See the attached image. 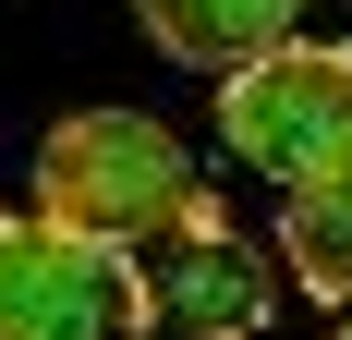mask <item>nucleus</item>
Returning <instances> with one entry per match:
<instances>
[{
  "instance_id": "f257e3e1",
  "label": "nucleus",
  "mask_w": 352,
  "mask_h": 340,
  "mask_svg": "<svg viewBox=\"0 0 352 340\" xmlns=\"http://www.w3.org/2000/svg\"><path fill=\"white\" fill-rule=\"evenodd\" d=\"M36 219L134 255L146 231H219V195L195 182L170 122H146V109H73L61 134L36 146Z\"/></svg>"
},
{
  "instance_id": "423d86ee",
  "label": "nucleus",
  "mask_w": 352,
  "mask_h": 340,
  "mask_svg": "<svg viewBox=\"0 0 352 340\" xmlns=\"http://www.w3.org/2000/svg\"><path fill=\"white\" fill-rule=\"evenodd\" d=\"M280 268L304 279L316 304H352V170L292 182V206H280Z\"/></svg>"
},
{
  "instance_id": "f03ea898",
  "label": "nucleus",
  "mask_w": 352,
  "mask_h": 340,
  "mask_svg": "<svg viewBox=\"0 0 352 340\" xmlns=\"http://www.w3.org/2000/svg\"><path fill=\"white\" fill-rule=\"evenodd\" d=\"M219 134L280 195L316 170H352V49L340 36H267L255 61L219 73Z\"/></svg>"
},
{
  "instance_id": "0eeeda50",
  "label": "nucleus",
  "mask_w": 352,
  "mask_h": 340,
  "mask_svg": "<svg viewBox=\"0 0 352 340\" xmlns=\"http://www.w3.org/2000/svg\"><path fill=\"white\" fill-rule=\"evenodd\" d=\"M340 340H352V328H340Z\"/></svg>"
},
{
  "instance_id": "7ed1b4c3",
  "label": "nucleus",
  "mask_w": 352,
  "mask_h": 340,
  "mask_svg": "<svg viewBox=\"0 0 352 340\" xmlns=\"http://www.w3.org/2000/svg\"><path fill=\"white\" fill-rule=\"evenodd\" d=\"M146 268L61 219H0V340H146Z\"/></svg>"
},
{
  "instance_id": "20e7f679",
  "label": "nucleus",
  "mask_w": 352,
  "mask_h": 340,
  "mask_svg": "<svg viewBox=\"0 0 352 340\" xmlns=\"http://www.w3.org/2000/svg\"><path fill=\"white\" fill-rule=\"evenodd\" d=\"M146 304L170 328H195V340H255L267 328V268L231 243V219L219 231H170V268L146 279Z\"/></svg>"
},
{
  "instance_id": "39448f33",
  "label": "nucleus",
  "mask_w": 352,
  "mask_h": 340,
  "mask_svg": "<svg viewBox=\"0 0 352 340\" xmlns=\"http://www.w3.org/2000/svg\"><path fill=\"white\" fill-rule=\"evenodd\" d=\"M292 12H304V0H134V25L158 36L170 61H195V73L255 61L267 36H292Z\"/></svg>"
}]
</instances>
